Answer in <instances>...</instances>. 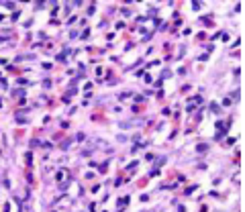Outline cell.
<instances>
[{"label":"cell","instance_id":"6da1fadb","mask_svg":"<svg viewBox=\"0 0 245 212\" xmlns=\"http://www.w3.org/2000/svg\"><path fill=\"white\" fill-rule=\"evenodd\" d=\"M135 125H143V118H133V121H123V123H118L120 129H129V127H135Z\"/></svg>","mask_w":245,"mask_h":212},{"label":"cell","instance_id":"7a4b0ae2","mask_svg":"<svg viewBox=\"0 0 245 212\" xmlns=\"http://www.w3.org/2000/svg\"><path fill=\"white\" fill-rule=\"evenodd\" d=\"M206 149H208V145H198V151H200V153H202V151H206Z\"/></svg>","mask_w":245,"mask_h":212}]
</instances>
